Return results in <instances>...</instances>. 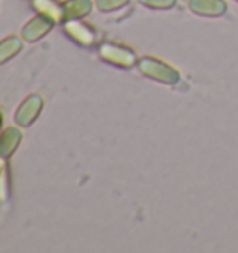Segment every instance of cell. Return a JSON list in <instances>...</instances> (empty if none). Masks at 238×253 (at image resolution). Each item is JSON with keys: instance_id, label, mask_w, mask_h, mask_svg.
Here are the masks:
<instances>
[{"instance_id": "cell-3", "label": "cell", "mask_w": 238, "mask_h": 253, "mask_svg": "<svg viewBox=\"0 0 238 253\" xmlns=\"http://www.w3.org/2000/svg\"><path fill=\"white\" fill-rule=\"evenodd\" d=\"M64 26L65 36H69V40H73L77 45L84 48H91L95 47L97 43V32L89 26V24L82 23L80 19H69L62 23Z\"/></svg>"}, {"instance_id": "cell-1", "label": "cell", "mask_w": 238, "mask_h": 253, "mask_svg": "<svg viewBox=\"0 0 238 253\" xmlns=\"http://www.w3.org/2000/svg\"><path fill=\"white\" fill-rule=\"evenodd\" d=\"M138 69L143 77L151 80H157L160 84H167V86H173L181 80V73L175 69L173 65L162 62L159 58H153V56H143L138 60Z\"/></svg>"}, {"instance_id": "cell-11", "label": "cell", "mask_w": 238, "mask_h": 253, "mask_svg": "<svg viewBox=\"0 0 238 253\" xmlns=\"http://www.w3.org/2000/svg\"><path fill=\"white\" fill-rule=\"evenodd\" d=\"M130 0H95V8L101 13H112L118 9L125 8Z\"/></svg>"}, {"instance_id": "cell-13", "label": "cell", "mask_w": 238, "mask_h": 253, "mask_svg": "<svg viewBox=\"0 0 238 253\" xmlns=\"http://www.w3.org/2000/svg\"><path fill=\"white\" fill-rule=\"evenodd\" d=\"M140 4L151 9H169L177 4V0H140Z\"/></svg>"}, {"instance_id": "cell-4", "label": "cell", "mask_w": 238, "mask_h": 253, "mask_svg": "<svg viewBox=\"0 0 238 253\" xmlns=\"http://www.w3.org/2000/svg\"><path fill=\"white\" fill-rule=\"evenodd\" d=\"M43 106H45V99H43L41 95H38V93L28 95L23 103L19 104L15 116H13L15 125H19L21 128H24V126H30L36 119L40 118Z\"/></svg>"}, {"instance_id": "cell-8", "label": "cell", "mask_w": 238, "mask_h": 253, "mask_svg": "<svg viewBox=\"0 0 238 253\" xmlns=\"http://www.w3.org/2000/svg\"><path fill=\"white\" fill-rule=\"evenodd\" d=\"M30 2H32V8L38 13L52 19L56 24L65 23V11L62 2H58V0H30Z\"/></svg>"}, {"instance_id": "cell-2", "label": "cell", "mask_w": 238, "mask_h": 253, "mask_svg": "<svg viewBox=\"0 0 238 253\" xmlns=\"http://www.w3.org/2000/svg\"><path fill=\"white\" fill-rule=\"evenodd\" d=\"M99 58L116 67H123V69H130V67L138 65V56L134 50L125 45L114 43V41H104L99 45Z\"/></svg>"}, {"instance_id": "cell-9", "label": "cell", "mask_w": 238, "mask_h": 253, "mask_svg": "<svg viewBox=\"0 0 238 253\" xmlns=\"http://www.w3.org/2000/svg\"><path fill=\"white\" fill-rule=\"evenodd\" d=\"M65 11V21L69 19H84L87 17L93 8H95V0H64L62 2Z\"/></svg>"}, {"instance_id": "cell-14", "label": "cell", "mask_w": 238, "mask_h": 253, "mask_svg": "<svg viewBox=\"0 0 238 253\" xmlns=\"http://www.w3.org/2000/svg\"><path fill=\"white\" fill-rule=\"evenodd\" d=\"M6 166H8V160H6V158L0 157V173H2L4 169H6Z\"/></svg>"}, {"instance_id": "cell-5", "label": "cell", "mask_w": 238, "mask_h": 253, "mask_svg": "<svg viewBox=\"0 0 238 253\" xmlns=\"http://www.w3.org/2000/svg\"><path fill=\"white\" fill-rule=\"evenodd\" d=\"M56 26V23L52 19H48V17L41 15H34L28 23L23 26V30H21V38H23L26 43H36V41L43 40L47 34H50V30Z\"/></svg>"}, {"instance_id": "cell-10", "label": "cell", "mask_w": 238, "mask_h": 253, "mask_svg": "<svg viewBox=\"0 0 238 253\" xmlns=\"http://www.w3.org/2000/svg\"><path fill=\"white\" fill-rule=\"evenodd\" d=\"M23 38L19 36H8L4 40H0V65L8 63L11 58H15L23 50Z\"/></svg>"}, {"instance_id": "cell-7", "label": "cell", "mask_w": 238, "mask_h": 253, "mask_svg": "<svg viewBox=\"0 0 238 253\" xmlns=\"http://www.w3.org/2000/svg\"><path fill=\"white\" fill-rule=\"evenodd\" d=\"M188 8L196 15L205 17H220L227 11V4L223 0H190Z\"/></svg>"}, {"instance_id": "cell-15", "label": "cell", "mask_w": 238, "mask_h": 253, "mask_svg": "<svg viewBox=\"0 0 238 253\" xmlns=\"http://www.w3.org/2000/svg\"><path fill=\"white\" fill-rule=\"evenodd\" d=\"M2 123H4V114H2V110H0V126H2Z\"/></svg>"}, {"instance_id": "cell-12", "label": "cell", "mask_w": 238, "mask_h": 253, "mask_svg": "<svg viewBox=\"0 0 238 253\" xmlns=\"http://www.w3.org/2000/svg\"><path fill=\"white\" fill-rule=\"evenodd\" d=\"M11 194V173H9V164L6 169L0 173V201H8Z\"/></svg>"}, {"instance_id": "cell-6", "label": "cell", "mask_w": 238, "mask_h": 253, "mask_svg": "<svg viewBox=\"0 0 238 253\" xmlns=\"http://www.w3.org/2000/svg\"><path fill=\"white\" fill-rule=\"evenodd\" d=\"M23 142V130L19 125L6 126L2 132H0V157L9 160L11 155L19 149V145Z\"/></svg>"}]
</instances>
